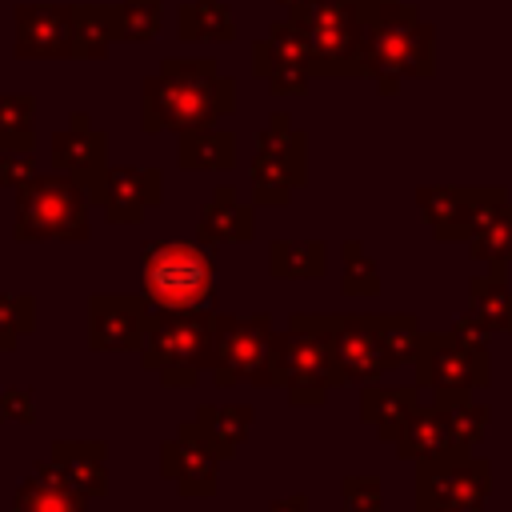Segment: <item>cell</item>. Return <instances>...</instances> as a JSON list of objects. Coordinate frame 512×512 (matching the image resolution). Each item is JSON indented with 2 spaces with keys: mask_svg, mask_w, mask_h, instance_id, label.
Wrapping results in <instances>:
<instances>
[{
  "mask_svg": "<svg viewBox=\"0 0 512 512\" xmlns=\"http://www.w3.org/2000/svg\"><path fill=\"white\" fill-rule=\"evenodd\" d=\"M236 112V80L212 56H164L160 72L140 84L144 132H192Z\"/></svg>",
  "mask_w": 512,
  "mask_h": 512,
  "instance_id": "obj_1",
  "label": "cell"
},
{
  "mask_svg": "<svg viewBox=\"0 0 512 512\" xmlns=\"http://www.w3.org/2000/svg\"><path fill=\"white\" fill-rule=\"evenodd\" d=\"M436 72V28L404 0H380L368 8L364 32V76L376 80L384 96L400 88V80H420Z\"/></svg>",
  "mask_w": 512,
  "mask_h": 512,
  "instance_id": "obj_2",
  "label": "cell"
},
{
  "mask_svg": "<svg viewBox=\"0 0 512 512\" xmlns=\"http://www.w3.org/2000/svg\"><path fill=\"white\" fill-rule=\"evenodd\" d=\"M216 360V316L208 308H152L140 364L164 388H196Z\"/></svg>",
  "mask_w": 512,
  "mask_h": 512,
  "instance_id": "obj_3",
  "label": "cell"
},
{
  "mask_svg": "<svg viewBox=\"0 0 512 512\" xmlns=\"http://www.w3.org/2000/svg\"><path fill=\"white\" fill-rule=\"evenodd\" d=\"M272 384L288 392L296 408H320L332 388H340V368L332 352L328 312H292L288 328L276 332L272 348Z\"/></svg>",
  "mask_w": 512,
  "mask_h": 512,
  "instance_id": "obj_4",
  "label": "cell"
},
{
  "mask_svg": "<svg viewBox=\"0 0 512 512\" xmlns=\"http://www.w3.org/2000/svg\"><path fill=\"white\" fill-rule=\"evenodd\" d=\"M88 188L64 172H36L24 188H16V224L12 240L16 244H40V240H64V244H84L92 236L88 220Z\"/></svg>",
  "mask_w": 512,
  "mask_h": 512,
  "instance_id": "obj_5",
  "label": "cell"
},
{
  "mask_svg": "<svg viewBox=\"0 0 512 512\" xmlns=\"http://www.w3.org/2000/svg\"><path fill=\"white\" fill-rule=\"evenodd\" d=\"M216 284L212 248L192 240H148L140 248V292L152 308H208Z\"/></svg>",
  "mask_w": 512,
  "mask_h": 512,
  "instance_id": "obj_6",
  "label": "cell"
},
{
  "mask_svg": "<svg viewBox=\"0 0 512 512\" xmlns=\"http://www.w3.org/2000/svg\"><path fill=\"white\" fill-rule=\"evenodd\" d=\"M296 20L308 32L316 76H364L368 8L360 0H312Z\"/></svg>",
  "mask_w": 512,
  "mask_h": 512,
  "instance_id": "obj_7",
  "label": "cell"
},
{
  "mask_svg": "<svg viewBox=\"0 0 512 512\" xmlns=\"http://www.w3.org/2000/svg\"><path fill=\"white\" fill-rule=\"evenodd\" d=\"M252 176V204L280 208L292 200L296 188L308 184V136L288 120V112L268 116L256 132V156L248 164Z\"/></svg>",
  "mask_w": 512,
  "mask_h": 512,
  "instance_id": "obj_8",
  "label": "cell"
},
{
  "mask_svg": "<svg viewBox=\"0 0 512 512\" xmlns=\"http://www.w3.org/2000/svg\"><path fill=\"white\" fill-rule=\"evenodd\" d=\"M272 348H276V324L268 312L256 316H216V360H212V384H252V388H276L272 384Z\"/></svg>",
  "mask_w": 512,
  "mask_h": 512,
  "instance_id": "obj_9",
  "label": "cell"
},
{
  "mask_svg": "<svg viewBox=\"0 0 512 512\" xmlns=\"http://www.w3.org/2000/svg\"><path fill=\"white\" fill-rule=\"evenodd\" d=\"M412 364H416V384L432 392H472L492 380L488 340H476L456 324L448 332H424Z\"/></svg>",
  "mask_w": 512,
  "mask_h": 512,
  "instance_id": "obj_10",
  "label": "cell"
},
{
  "mask_svg": "<svg viewBox=\"0 0 512 512\" xmlns=\"http://www.w3.org/2000/svg\"><path fill=\"white\" fill-rule=\"evenodd\" d=\"M504 204H508L504 188H456V184L416 188V208L440 244H456V240L468 244V236L480 232Z\"/></svg>",
  "mask_w": 512,
  "mask_h": 512,
  "instance_id": "obj_11",
  "label": "cell"
},
{
  "mask_svg": "<svg viewBox=\"0 0 512 512\" xmlns=\"http://www.w3.org/2000/svg\"><path fill=\"white\" fill-rule=\"evenodd\" d=\"M492 488V464L464 448L416 464V508H484Z\"/></svg>",
  "mask_w": 512,
  "mask_h": 512,
  "instance_id": "obj_12",
  "label": "cell"
},
{
  "mask_svg": "<svg viewBox=\"0 0 512 512\" xmlns=\"http://www.w3.org/2000/svg\"><path fill=\"white\" fill-rule=\"evenodd\" d=\"M252 72L268 84L272 96H304L312 84V44L296 16L276 20L252 44Z\"/></svg>",
  "mask_w": 512,
  "mask_h": 512,
  "instance_id": "obj_13",
  "label": "cell"
},
{
  "mask_svg": "<svg viewBox=\"0 0 512 512\" xmlns=\"http://www.w3.org/2000/svg\"><path fill=\"white\" fill-rule=\"evenodd\" d=\"M152 304L144 292H92L88 296V348L140 352Z\"/></svg>",
  "mask_w": 512,
  "mask_h": 512,
  "instance_id": "obj_14",
  "label": "cell"
},
{
  "mask_svg": "<svg viewBox=\"0 0 512 512\" xmlns=\"http://www.w3.org/2000/svg\"><path fill=\"white\" fill-rule=\"evenodd\" d=\"M220 456L212 452V444L200 436V428L188 420L176 424V432L160 444V476L176 484L180 496H196L208 500L216 496V480H220Z\"/></svg>",
  "mask_w": 512,
  "mask_h": 512,
  "instance_id": "obj_15",
  "label": "cell"
},
{
  "mask_svg": "<svg viewBox=\"0 0 512 512\" xmlns=\"http://www.w3.org/2000/svg\"><path fill=\"white\" fill-rule=\"evenodd\" d=\"M48 160L56 172L80 180L92 196L108 172V132L96 128L88 112H72L68 128H56L48 136Z\"/></svg>",
  "mask_w": 512,
  "mask_h": 512,
  "instance_id": "obj_16",
  "label": "cell"
},
{
  "mask_svg": "<svg viewBox=\"0 0 512 512\" xmlns=\"http://www.w3.org/2000/svg\"><path fill=\"white\" fill-rule=\"evenodd\" d=\"M332 352L344 384H372L384 372H392V360L368 320V312H328Z\"/></svg>",
  "mask_w": 512,
  "mask_h": 512,
  "instance_id": "obj_17",
  "label": "cell"
},
{
  "mask_svg": "<svg viewBox=\"0 0 512 512\" xmlns=\"http://www.w3.org/2000/svg\"><path fill=\"white\" fill-rule=\"evenodd\" d=\"M16 60H72V4H16Z\"/></svg>",
  "mask_w": 512,
  "mask_h": 512,
  "instance_id": "obj_18",
  "label": "cell"
},
{
  "mask_svg": "<svg viewBox=\"0 0 512 512\" xmlns=\"http://www.w3.org/2000/svg\"><path fill=\"white\" fill-rule=\"evenodd\" d=\"M92 200L112 224H140L144 212L164 200V172L140 164H108Z\"/></svg>",
  "mask_w": 512,
  "mask_h": 512,
  "instance_id": "obj_19",
  "label": "cell"
},
{
  "mask_svg": "<svg viewBox=\"0 0 512 512\" xmlns=\"http://www.w3.org/2000/svg\"><path fill=\"white\" fill-rule=\"evenodd\" d=\"M252 236H256V204H244L232 184L212 188V196L196 216V240L208 248H224V244H248Z\"/></svg>",
  "mask_w": 512,
  "mask_h": 512,
  "instance_id": "obj_20",
  "label": "cell"
},
{
  "mask_svg": "<svg viewBox=\"0 0 512 512\" xmlns=\"http://www.w3.org/2000/svg\"><path fill=\"white\" fill-rule=\"evenodd\" d=\"M460 332L488 340L496 332H512V288L504 284V268L468 280V308L456 320Z\"/></svg>",
  "mask_w": 512,
  "mask_h": 512,
  "instance_id": "obj_21",
  "label": "cell"
},
{
  "mask_svg": "<svg viewBox=\"0 0 512 512\" xmlns=\"http://www.w3.org/2000/svg\"><path fill=\"white\" fill-rule=\"evenodd\" d=\"M88 504L92 500L68 484V476L52 456L36 460L32 472L12 492V512H88Z\"/></svg>",
  "mask_w": 512,
  "mask_h": 512,
  "instance_id": "obj_22",
  "label": "cell"
},
{
  "mask_svg": "<svg viewBox=\"0 0 512 512\" xmlns=\"http://www.w3.org/2000/svg\"><path fill=\"white\" fill-rule=\"evenodd\" d=\"M396 456L400 460H412V464H424V460H436V456H444V452H452L456 448V440H452V420H448V408L444 404H420L412 416H408V424L400 428V436H396Z\"/></svg>",
  "mask_w": 512,
  "mask_h": 512,
  "instance_id": "obj_23",
  "label": "cell"
},
{
  "mask_svg": "<svg viewBox=\"0 0 512 512\" xmlns=\"http://www.w3.org/2000/svg\"><path fill=\"white\" fill-rule=\"evenodd\" d=\"M48 456L60 464V472L68 476L76 492H84L88 500L108 496V444L104 440H52Z\"/></svg>",
  "mask_w": 512,
  "mask_h": 512,
  "instance_id": "obj_24",
  "label": "cell"
},
{
  "mask_svg": "<svg viewBox=\"0 0 512 512\" xmlns=\"http://www.w3.org/2000/svg\"><path fill=\"white\" fill-rule=\"evenodd\" d=\"M420 408V384L416 388H392V384H364L360 388V420L376 428L384 444H396L408 416Z\"/></svg>",
  "mask_w": 512,
  "mask_h": 512,
  "instance_id": "obj_25",
  "label": "cell"
},
{
  "mask_svg": "<svg viewBox=\"0 0 512 512\" xmlns=\"http://www.w3.org/2000/svg\"><path fill=\"white\" fill-rule=\"evenodd\" d=\"M252 420H256L252 404H200L192 412V424L200 428V436L212 444L220 460H232L240 452V444L252 432Z\"/></svg>",
  "mask_w": 512,
  "mask_h": 512,
  "instance_id": "obj_26",
  "label": "cell"
},
{
  "mask_svg": "<svg viewBox=\"0 0 512 512\" xmlns=\"http://www.w3.org/2000/svg\"><path fill=\"white\" fill-rule=\"evenodd\" d=\"M176 164L184 172H228L236 164V136L228 128H192L176 136Z\"/></svg>",
  "mask_w": 512,
  "mask_h": 512,
  "instance_id": "obj_27",
  "label": "cell"
},
{
  "mask_svg": "<svg viewBox=\"0 0 512 512\" xmlns=\"http://www.w3.org/2000/svg\"><path fill=\"white\" fill-rule=\"evenodd\" d=\"M72 28V60H104L112 44H120V4H72Z\"/></svg>",
  "mask_w": 512,
  "mask_h": 512,
  "instance_id": "obj_28",
  "label": "cell"
},
{
  "mask_svg": "<svg viewBox=\"0 0 512 512\" xmlns=\"http://www.w3.org/2000/svg\"><path fill=\"white\" fill-rule=\"evenodd\" d=\"M176 36L184 44H232L236 16L224 0H184L176 8Z\"/></svg>",
  "mask_w": 512,
  "mask_h": 512,
  "instance_id": "obj_29",
  "label": "cell"
},
{
  "mask_svg": "<svg viewBox=\"0 0 512 512\" xmlns=\"http://www.w3.org/2000/svg\"><path fill=\"white\" fill-rule=\"evenodd\" d=\"M268 272L276 280H320L328 272V244L324 240H272Z\"/></svg>",
  "mask_w": 512,
  "mask_h": 512,
  "instance_id": "obj_30",
  "label": "cell"
},
{
  "mask_svg": "<svg viewBox=\"0 0 512 512\" xmlns=\"http://www.w3.org/2000/svg\"><path fill=\"white\" fill-rule=\"evenodd\" d=\"M0 148L32 152L36 148V96L0 92Z\"/></svg>",
  "mask_w": 512,
  "mask_h": 512,
  "instance_id": "obj_31",
  "label": "cell"
},
{
  "mask_svg": "<svg viewBox=\"0 0 512 512\" xmlns=\"http://www.w3.org/2000/svg\"><path fill=\"white\" fill-rule=\"evenodd\" d=\"M368 320H372V328H376V336H380V344H384L392 368L416 360L420 340H424L416 316H408V312H368Z\"/></svg>",
  "mask_w": 512,
  "mask_h": 512,
  "instance_id": "obj_32",
  "label": "cell"
},
{
  "mask_svg": "<svg viewBox=\"0 0 512 512\" xmlns=\"http://www.w3.org/2000/svg\"><path fill=\"white\" fill-rule=\"evenodd\" d=\"M432 400L436 404H444L448 408V420H452V440H456V448H476L480 440H484V432H488V404H480V400H472V392H432Z\"/></svg>",
  "mask_w": 512,
  "mask_h": 512,
  "instance_id": "obj_33",
  "label": "cell"
},
{
  "mask_svg": "<svg viewBox=\"0 0 512 512\" xmlns=\"http://www.w3.org/2000/svg\"><path fill=\"white\" fill-rule=\"evenodd\" d=\"M468 252H472L476 260L492 264V268H504V264L512 260V200H508L480 232L468 236Z\"/></svg>",
  "mask_w": 512,
  "mask_h": 512,
  "instance_id": "obj_34",
  "label": "cell"
},
{
  "mask_svg": "<svg viewBox=\"0 0 512 512\" xmlns=\"http://www.w3.org/2000/svg\"><path fill=\"white\" fill-rule=\"evenodd\" d=\"M32 332H36V296L0 292V352H16V344Z\"/></svg>",
  "mask_w": 512,
  "mask_h": 512,
  "instance_id": "obj_35",
  "label": "cell"
},
{
  "mask_svg": "<svg viewBox=\"0 0 512 512\" xmlns=\"http://www.w3.org/2000/svg\"><path fill=\"white\" fill-rule=\"evenodd\" d=\"M340 260H344V276H340V292L344 296H376L380 292V268L364 252L360 240H344L340 244Z\"/></svg>",
  "mask_w": 512,
  "mask_h": 512,
  "instance_id": "obj_36",
  "label": "cell"
},
{
  "mask_svg": "<svg viewBox=\"0 0 512 512\" xmlns=\"http://www.w3.org/2000/svg\"><path fill=\"white\" fill-rule=\"evenodd\" d=\"M164 24V0H120V44H148Z\"/></svg>",
  "mask_w": 512,
  "mask_h": 512,
  "instance_id": "obj_37",
  "label": "cell"
},
{
  "mask_svg": "<svg viewBox=\"0 0 512 512\" xmlns=\"http://www.w3.org/2000/svg\"><path fill=\"white\" fill-rule=\"evenodd\" d=\"M340 512H384V488L376 476L340 480Z\"/></svg>",
  "mask_w": 512,
  "mask_h": 512,
  "instance_id": "obj_38",
  "label": "cell"
},
{
  "mask_svg": "<svg viewBox=\"0 0 512 512\" xmlns=\"http://www.w3.org/2000/svg\"><path fill=\"white\" fill-rule=\"evenodd\" d=\"M32 176H36V160H32V152L0 148V188H24Z\"/></svg>",
  "mask_w": 512,
  "mask_h": 512,
  "instance_id": "obj_39",
  "label": "cell"
},
{
  "mask_svg": "<svg viewBox=\"0 0 512 512\" xmlns=\"http://www.w3.org/2000/svg\"><path fill=\"white\" fill-rule=\"evenodd\" d=\"M0 420L12 424H36V400L28 388H4L0 392Z\"/></svg>",
  "mask_w": 512,
  "mask_h": 512,
  "instance_id": "obj_40",
  "label": "cell"
},
{
  "mask_svg": "<svg viewBox=\"0 0 512 512\" xmlns=\"http://www.w3.org/2000/svg\"><path fill=\"white\" fill-rule=\"evenodd\" d=\"M264 512H308V496H304V492H292V496H284V500H272Z\"/></svg>",
  "mask_w": 512,
  "mask_h": 512,
  "instance_id": "obj_41",
  "label": "cell"
},
{
  "mask_svg": "<svg viewBox=\"0 0 512 512\" xmlns=\"http://www.w3.org/2000/svg\"><path fill=\"white\" fill-rule=\"evenodd\" d=\"M276 4H280V8L288 12V16H296V12H304V8L312 4V0H276Z\"/></svg>",
  "mask_w": 512,
  "mask_h": 512,
  "instance_id": "obj_42",
  "label": "cell"
},
{
  "mask_svg": "<svg viewBox=\"0 0 512 512\" xmlns=\"http://www.w3.org/2000/svg\"><path fill=\"white\" fill-rule=\"evenodd\" d=\"M416 512H484V508H452V504H440V508H416Z\"/></svg>",
  "mask_w": 512,
  "mask_h": 512,
  "instance_id": "obj_43",
  "label": "cell"
},
{
  "mask_svg": "<svg viewBox=\"0 0 512 512\" xmlns=\"http://www.w3.org/2000/svg\"><path fill=\"white\" fill-rule=\"evenodd\" d=\"M360 4H364V8H372V4H380V0H360Z\"/></svg>",
  "mask_w": 512,
  "mask_h": 512,
  "instance_id": "obj_44",
  "label": "cell"
}]
</instances>
